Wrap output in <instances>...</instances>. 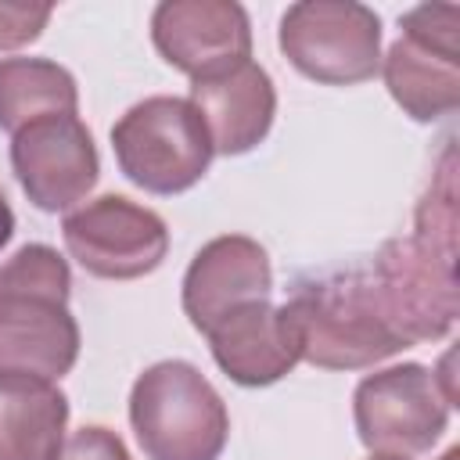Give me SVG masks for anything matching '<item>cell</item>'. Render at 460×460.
Segmentation results:
<instances>
[{"label": "cell", "instance_id": "cell-1", "mask_svg": "<svg viewBox=\"0 0 460 460\" xmlns=\"http://www.w3.org/2000/svg\"><path fill=\"white\" fill-rule=\"evenodd\" d=\"M72 270L50 244H22L0 266V374L61 381L79 359Z\"/></svg>", "mask_w": 460, "mask_h": 460}, {"label": "cell", "instance_id": "cell-2", "mask_svg": "<svg viewBox=\"0 0 460 460\" xmlns=\"http://www.w3.org/2000/svg\"><path fill=\"white\" fill-rule=\"evenodd\" d=\"M284 309L295 323L302 359L320 370H363L410 349L388 320L367 270L302 284Z\"/></svg>", "mask_w": 460, "mask_h": 460}, {"label": "cell", "instance_id": "cell-3", "mask_svg": "<svg viewBox=\"0 0 460 460\" xmlns=\"http://www.w3.org/2000/svg\"><path fill=\"white\" fill-rule=\"evenodd\" d=\"M129 424L147 460H219L230 438L223 395L187 359L151 363L133 381Z\"/></svg>", "mask_w": 460, "mask_h": 460}, {"label": "cell", "instance_id": "cell-4", "mask_svg": "<svg viewBox=\"0 0 460 460\" xmlns=\"http://www.w3.org/2000/svg\"><path fill=\"white\" fill-rule=\"evenodd\" d=\"M111 151L133 187L162 198L190 190L216 158L198 108L172 93H155L126 108L111 126Z\"/></svg>", "mask_w": 460, "mask_h": 460}, {"label": "cell", "instance_id": "cell-5", "mask_svg": "<svg viewBox=\"0 0 460 460\" xmlns=\"http://www.w3.org/2000/svg\"><path fill=\"white\" fill-rule=\"evenodd\" d=\"M280 54L323 86H356L381 68V14L359 0H298L280 14Z\"/></svg>", "mask_w": 460, "mask_h": 460}, {"label": "cell", "instance_id": "cell-6", "mask_svg": "<svg viewBox=\"0 0 460 460\" xmlns=\"http://www.w3.org/2000/svg\"><path fill=\"white\" fill-rule=\"evenodd\" d=\"M399 40L381 58L392 101L413 122H438L460 108V7L420 4L399 18Z\"/></svg>", "mask_w": 460, "mask_h": 460}, {"label": "cell", "instance_id": "cell-7", "mask_svg": "<svg viewBox=\"0 0 460 460\" xmlns=\"http://www.w3.org/2000/svg\"><path fill=\"white\" fill-rule=\"evenodd\" d=\"M453 402L442 395L435 370L424 363H395L367 374L352 392V420L359 442L377 456L428 453L449 428Z\"/></svg>", "mask_w": 460, "mask_h": 460}, {"label": "cell", "instance_id": "cell-8", "mask_svg": "<svg viewBox=\"0 0 460 460\" xmlns=\"http://www.w3.org/2000/svg\"><path fill=\"white\" fill-rule=\"evenodd\" d=\"M68 255L101 280H137L169 255V226L155 208L122 194H101L61 219Z\"/></svg>", "mask_w": 460, "mask_h": 460}, {"label": "cell", "instance_id": "cell-9", "mask_svg": "<svg viewBox=\"0 0 460 460\" xmlns=\"http://www.w3.org/2000/svg\"><path fill=\"white\" fill-rule=\"evenodd\" d=\"M367 277L388 320L410 345L442 341L453 331L460 313L456 259L438 255L417 237H392L374 255Z\"/></svg>", "mask_w": 460, "mask_h": 460}, {"label": "cell", "instance_id": "cell-10", "mask_svg": "<svg viewBox=\"0 0 460 460\" xmlns=\"http://www.w3.org/2000/svg\"><path fill=\"white\" fill-rule=\"evenodd\" d=\"M11 169L40 212H68L93 190L101 158L79 115H43L11 137Z\"/></svg>", "mask_w": 460, "mask_h": 460}, {"label": "cell", "instance_id": "cell-11", "mask_svg": "<svg viewBox=\"0 0 460 460\" xmlns=\"http://www.w3.org/2000/svg\"><path fill=\"white\" fill-rule=\"evenodd\" d=\"M151 43L194 83L252 61V22L234 0H162L151 11Z\"/></svg>", "mask_w": 460, "mask_h": 460}, {"label": "cell", "instance_id": "cell-12", "mask_svg": "<svg viewBox=\"0 0 460 460\" xmlns=\"http://www.w3.org/2000/svg\"><path fill=\"white\" fill-rule=\"evenodd\" d=\"M273 291V266L266 248L244 234H223L198 248L183 273V313L194 331H208L230 309L244 302L270 298Z\"/></svg>", "mask_w": 460, "mask_h": 460}, {"label": "cell", "instance_id": "cell-13", "mask_svg": "<svg viewBox=\"0 0 460 460\" xmlns=\"http://www.w3.org/2000/svg\"><path fill=\"white\" fill-rule=\"evenodd\" d=\"M216 367L241 388H266L288 377L298 359V334L284 305L270 298L244 302L230 309L219 323L205 331Z\"/></svg>", "mask_w": 460, "mask_h": 460}, {"label": "cell", "instance_id": "cell-14", "mask_svg": "<svg viewBox=\"0 0 460 460\" xmlns=\"http://www.w3.org/2000/svg\"><path fill=\"white\" fill-rule=\"evenodd\" d=\"M187 101L198 108L216 155H248L259 147L277 115V90L262 65L241 61L226 72L190 83Z\"/></svg>", "mask_w": 460, "mask_h": 460}, {"label": "cell", "instance_id": "cell-15", "mask_svg": "<svg viewBox=\"0 0 460 460\" xmlns=\"http://www.w3.org/2000/svg\"><path fill=\"white\" fill-rule=\"evenodd\" d=\"M68 428V399L54 381L0 374V460H54Z\"/></svg>", "mask_w": 460, "mask_h": 460}, {"label": "cell", "instance_id": "cell-16", "mask_svg": "<svg viewBox=\"0 0 460 460\" xmlns=\"http://www.w3.org/2000/svg\"><path fill=\"white\" fill-rule=\"evenodd\" d=\"M75 75L50 58H0V129L11 137L43 115H75Z\"/></svg>", "mask_w": 460, "mask_h": 460}, {"label": "cell", "instance_id": "cell-17", "mask_svg": "<svg viewBox=\"0 0 460 460\" xmlns=\"http://www.w3.org/2000/svg\"><path fill=\"white\" fill-rule=\"evenodd\" d=\"M413 237L435 248L446 259H456V187H453V147L442 155V169L431 176V187L417 201Z\"/></svg>", "mask_w": 460, "mask_h": 460}, {"label": "cell", "instance_id": "cell-18", "mask_svg": "<svg viewBox=\"0 0 460 460\" xmlns=\"http://www.w3.org/2000/svg\"><path fill=\"white\" fill-rule=\"evenodd\" d=\"M50 4H7L0 0V50H18L36 43L50 22Z\"/></svg>", "mask_w": 460, "mask_h": 460}, {"label": "cell", "instance_id": "cell-19", "mask_svg": "<svg viewBox=\"0 0 460 460\" xmlns=\"http://www.w3.org/2000/svg\"><path fill=\"white\" fill-rule=\"evenodd\" d=\"M54 460H133L126 442L111 431V428H101V424H86L79 431H72L61 449L54 453Z\"/></svg>", "mask_w": 460, "mask_h": 460}, {"label": "cell", "instance_id": "cell-20", "mask_svg": "<svg viewBox=\"0 0 460 460\" xmlns=\"http://www.w3.org/2000/svg\"><path fill=\"white\" fill-rule=\"evenodd\" d=\"M11 237H14V212H11V205H7V198L0 190V248H7Z\"/></svg>", "mask_w": 460, "mask_h": 460}, {"label": "cell", "instance_id": "cell-21", "mask_svg": "<svg viewBox=\"0 0 460 460\" xmlns=\"http://www.w3.org/2000/svg\"><path fill=\"white\" fill-rule=\"evenodd\" d=\"M438 460H460V446H449V449H446Z\"/></svg>", "mask_w": 460, "mask_h": 460}, {"label": "cell", "instance_id": "cell-22", "mask_svg": "<svg viewBox=\"0 0 460 460\" xmlns=\"http://www.w3.org/2000/svg\"><path fill=\"white\" fill-rule=\"evenodd\" d=\"M370 460H406V456H377V453H370Z\"/></svg>", "mask_w": 460, "mask_h": 460}]
</instances>
